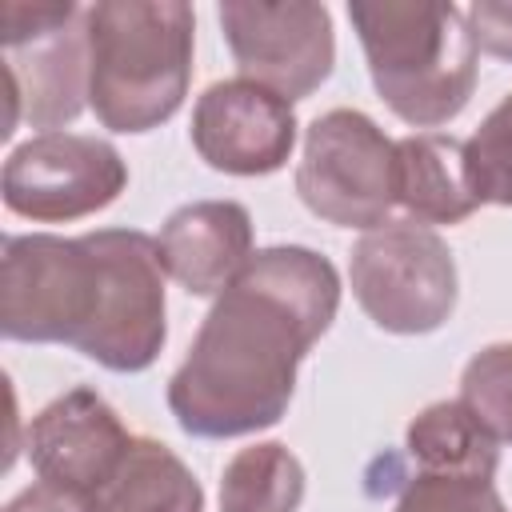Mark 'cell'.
Instances as JSON below:
<instances>
[{
	"mask_svg": "<svg viewBox=\"0 0 512 512\" xmlns=\"http://www.w3.org/2000/svg\"><path fill=\"white\" fill-rule=\"evenodd\" d=\"M340 312V272L304 244L252 252L216 296L168 380V412L188 436L232 440L284 420L296 372Z\"/></svg>",
	"mask_w": 512,
	"mask_h": 512,
	"instance_id": "1",
	"label": "cell"
},
{
	"mask_svg": "<svg viewBox=\"0 0 512 512\" xmlns=\"http://www.w3.org/2000/svg\"><path fill=\"white\" fill-rule=\"evenodd\" d=\"M236 68L284 100L312 96L336 64L332 12L312 0H224L216 8Z\"/></svg>",
	"mask_w": 512,
	"mask_h": 512,
	"instance_id": "8",
	"label": "cell"
},
{
	"mask_svg": "<svg viewBox=\"0 0 512 512\" xmlns=\"http://www.w3.org/2000/svg\"><path fill=\"white\" fill-rule=\"evenodd\" d=\"M464 180L476 204L512 208V96H504L464 140Z\"/></svg>",
	"mask_w": 512,
	"mask_h": 512,
	"instance_id": "17",
	"label": "cell"
},
{
	"mask_svg": "<svg viewBox=\"0 0 512 512\" xmlns=\"http://www.w3.org/2000/svg\"><path fill=\"white\" fill-rule=\"evenodd\" d=\"M460 400L512 444V340L484 344L460 372Z\"/></svg>",
	"mask_w": 512,
	"mask_h": 512,
	"instance_id": "18",
	"label": "cell"
},
{
	"mask_svg": "<svg viewBox=\"0 0 512 512\" xmlns=\"http://www.w3.org/2000/svg\"><path fill=\"white\" fill-rule=\"evenodd\" d=\"M476 48L496 60H512V0H476L468 8Z\"/></svg>",
	"mask_w": 512,
	"mask_h": 512,
	"instance_id": "21",
	"label": "cell"
},
{
	"mask_svg": "<svg viewBox=\"0 0 512 512\" xmlns=\"http://www.w3.org/2000/svg\"><path fill=\"white\" fill-rule=\"evenodd\" d=\"M304 504V464L280 440L240 448L220 472V512H296Z\"/></svg>",
	"mask_w": 512,
	"mask_h": 512,
	"instance_id": "16",
	"label": "cell"
},
{
	"mask_svg": "<svg viewBox=\"0 0 512 512\" xmlns=\"http://www.w3.org/2000/svg\"><path fill=\"white\" fill-rule=\"evenodd\" d=\"M132 432L96 388H68L28 424V464L36 480L92 500L132 448Z\"/></svg>",
	"mask_w": 512,
	"mask_h": 512,
	"instance_id": "10",
	"label": "cell"
},
{
	"mask_svg": "<svg viewBox=\"0 0 512 512\" xmlns=\"http://www.w3.org/2000/svg\"><path fill=\"white\" fill-rule=\"evenodd\" d=\"M0 332L16 344H68L108 372L152 368L168 340L156 240L140 228L4 236Z\"/></svg>",
	"mask_w": 512,
	"mask_h": 512,
	"instance_id": "2",
	"label": "cell"
},
{
	"mask_svg": "<svg viewBox=\"0 0 512 512\" xmlns=\"http://www.w3.org/2000/svg\"><path fill=\"white\" fill-rule=\"evenodd\" d=\"M4 512H88V500H84V496H72V492H60V488H52V484H44V480H36L32 488L16 492V496L4 504Z\"/></svg>",
	"mask_w": 512,
	"mask_h": 512,
	"instance_id": "22",
	"label": "cell"
},
{
	"mask_svg": "<svg viewBox=\"0 0 512 512\" xmlns=\"http://www.w3.org/2000/svg\"><path fill=\"white\" fill-rule=\"evenodd\" d=\"M88 512H204V488L168 444L136 436Z\"/></svg>",
	"mask_w": 512,
	"mask_h": 512,
	"instance_id": "14",
	"label": "cell"
},
{
	"mask_svg": "<svg viewBox=\"0 0 512 512\" xmlns=\"http://www.w3.org/2000/svg\"><path fill=\"white\" fill-rule=\"evenodd\" d=\"M128 188L116 144L80 132H40L4 160V208L36 224H68L104 212Z\"/></svg>",
	"mask_w": 512,
	"mask_h": 512,
	"instance_id": "7",
	"label": "cell"
},
{
	"mask_svg": "<svg viewBox=\"0 0 512 512\" xmlns=\"http://www.w3.org/2000/svg\"><path fill=\"white\" fill-rule=\"evenodd\" d=\"M80 12L72 24L52 28L44 36H32L16 48H4V76H8V128L28 120L32 128L56 132L60 124H72L88 104V28Z\"/></svg>",
	"mask_w": 512,
	"mask_h": 512,
	"instance_id": "11",
	"label": "cell"
},
{
	"mask_svg": "<svg viewBox=\"0 0 512 512\" xmlns=\"http://www.w3.org/2000/svg\"><path fill=\"white\" fill-rule=\"evenodd\" d=\"M88 28V108L112 132L140 136L172 120L192 80L196 16L180 0H100Z\"/></svg>",
	"mask_w": 512,
	"mask_h": 512,
	"instance_id": "3",
	"label": "cell"
},
{
	"mask_svg": "<svg viewBox=\"0 0 512 512\" xmlns=\"http://www.w3.org/2000/svg\"><path fill=\"white\" fill-rule=\"evenodd\" d=\"M392 512H508L492 480L416 472Z\"/></svg>",
	"mask_w": 512,
	"mask_h": 512,
	"instance_id": "19",
	"label": "cell"
},
{
	"mask_svg": "<svg viewBox=\"0 0 512 512\" xmlns=\"http://www.w3.org/2000/svg\"><path fill=\"white\" fill-rule=\"evenodd\" d=\"M396 204L416 224H460L480 204L464 180V140L412 132L396 140Z\"/></svg>",
	"mask_w": 512,
	"mask_h": 512,
	"instance_id": "13",
	"label": "cell"
},
{
	"mask_svg": "<svg viewBox=\"0 0 512 512\" xmlns=\"http://www.w3.org/2000/svg\"><path fill=\"white\" fill-rule=\"evenodd\" d=\"M348 280L364 316L396 336L444 328L460 296L448 244L416 220H384L364 232L352 248Z\"/></svg>",
	"mask_w": 512,
	"mask_h": 512,
	"instance_id": "5",
	"label": "cell"
},
{
	"mask_svg": "<svg viewBox=\"0 0 512 512\" xmlns=\"http://www.w3.org/2000/svg\"><path fill=\"white\" fill-rule=\"evenodd\" d=\"M80 16L76 0H52V4H28V0H8L0 8V40L4 48H16L32 36H44L52 28H64Z\"/></svg>",
	"mask_w": 512,
	"mask_h": 512,
	"instance_id": "20",
	"label": "cell"
},
{
	"mask_svg": "<svg viewBox=\"0 0 512 512\" xmlns=\"http://www.w3.org/2000/svg\"><path fill=\"white\" fill-rule=\"evenodd\" d=\"M296 196L336 228H380L396 204V140L360 108H332L304 128Z\"/></svg>",
	"mask_w": 512,
	"mask_h": 512,
	"instance_id": "6",
	"label": "cell"
},
{
	"mask_svg": "<svg viewBox=\"0 0 512 512\" xmlns=\"http://www.w3.org/2000/svg\"><path fill=\"white\" fill-rule=\"evenodd\" d=\"M348 20L380 100L404 124L440 128L468 108L480 52L468 12L436 0H352Z\"/></svg>",
	"mask_w": 512,
	"mask_h": 512,
	"instance_id": "4",
	"label": "cell"
},
{
	"mask_svg": "<svg viewBox=\"0 0 512 512\" xmlns=\"http://www.w3.org/2000/svg\"><path fill=\"white\" fill-rule=\"evenodd\" d=\"M156 248L188 296H220L252 260V216L240 200H192L160 224Z\"/></svg>",
	"mask_w": 512,
	"mask_h": 512,
	"instance_id": "12",
	"label": "cell"
},
{
	"mask_svg": "<svg viewBox=\"0 0 512 512\" xmlns=\"http://www.w3.org/2000/svg\"><path fill=\"white\" fill-rule=\"evenodd\" d=\"M404 448L416 460V468L432 476L492 480L500 468L496 432L464 400H436L424 412H416L404 428Z\"/></svg>",
	"mask_w": 512,
	"mask_h": 512,
	"instance_id": "15",
	"label": "cell"
},
{
	"mask_svg": "<svg viewBox=\"0 0 512 512\" xmlns=\"http://www.w3.org/2000/svg\"><path fill=\"white\" fill-rule=\"evenodd\" d=\"M296 128L292 100L236 76L216 80L196 96L188 132L208 168L228 176H272L292 160Z\"/></svg>",
	"mask_w": 512,
	"mask_h": 512,
	"instance_id": "9",
	"label": "cell"
}]
</instances>
